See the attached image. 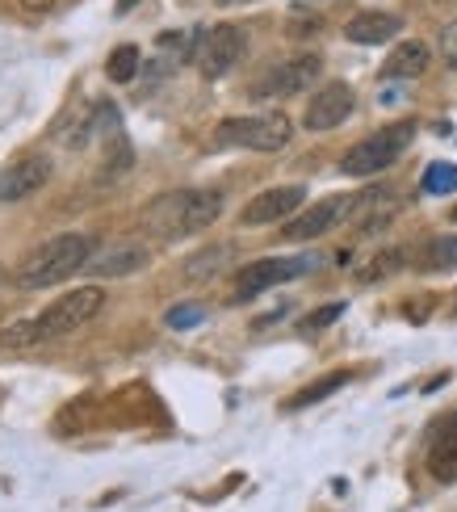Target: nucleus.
<instances>
[{"mask_svg": "<svg viewBox=\"0 0 457 512\" xmlns=\"http://www.w3.org/2000/svg\"><path fill=\"white\" fill-rule=\"evenodd\" d=\"M51 181V160L47 156H21L9 168H0V202H21L38 194Z\"/></svg>", "mask_w": 457, "mask_h": 512, "instance_id": "f8f14e48", "label": "nucleus"}, {"mask_svg": "<svg viewBox=\"0 0 457 512\" xmlns=\"http://www.w3.org/2000/svg\"><path fill=\"white\" fill-rule=\"evenodd\" d=\"M424 269H457V236H437L424 244V256H420Z\"/></svg>", "mask_w": 457, "mask_h": 512, "instance_id": "aec40b11", "label": "nucleus"}, {"mask_svg": "<svg viewBox=\"0 0 457 512\" xmlns=\"http://www.w3.org/2000/svg\"><path fill=\"white\" fill-rule=\"evenodd\" d=\"M21 9H30V13H51L55 0H21Z\"/></svg>", "mask_w": 457, "mask_h": 512, "instance_id": "a878e982", "label": "nucleus"}, {"mask_svg": "<svg viewBox=\"0 0 457 512\" xmlns=\"http://www.w3.org/2000/svg\"><path fill=\"white\" fill-rule=\"evenodd\" d=\"M302 202H307V189L302 185H277V189H265V194L252 198L244 210H239V223L265 227V223H277V219H290L294 210H302Z\"/></svg>", "mask_w": 457, "mask_h": 512, "instance_id": "9b49d317", "label": "nucleus"}, {"mask_svg": "<svg viewBox=\"0 0 457 512\" xmlns=\"http://www.w3.org/2000/svg\"><path fill=\"white\" fill-rule=\"evenodd\" d=\"M340 315H344V303H328V307H319L315 315L302 319V332H319V328H328V324H336Z\"/></svg>", "mask_w": 457, "mask_h": 512, "instance_id": "5701e85b", "label": "nucleus"}, {"mask_svg": "<svg viewBox=\"0 0 457 512\" xmlns=\"http://www.w3.org/2000/svg\"><path fill=\"white\" fill-rule=\"evenodd\" d=\"M395 265H403V256H399V252H386V256H378V261L369 265L361 277H365V282H378V277H382V273H390Z\"/></svg>", "mask_w": 457, "mask_h": 512, "instance_id": "b1692460", "label": "nucleus"}, {"mask_svg": "<svg viewBox=\"0 0 457 512\" xmlns=\"http://www.w3.org/2000/svg\"><path fill=\"white\" fill-rule=\"evenodd\" d=\"M105 311V290L101 286H76L72 294L55 298V303L42 311L38 319H26V324H13L0 336V345H42V340H59V336H72L76 328H84L89 319H97Z\"/></svg>", "mask_w": 457, "mask_h": 512, "instance_id": "f03ea898", "label": "nucleus"}, {"mask_svg": "<svg viewBox=\"0 0 457 512\" xmlns=\"http://www.w3.org/2000/svg\"><path fill=\"white\" fill-rule=\"evenodd\" d=\"M453 219H457V210H453Z\"/></svg>", "mask_w": 457, "mask_h": 512, "instance_id": "cd10ccee", "label": "nucleus"}, {"mask_svg": "<svg viewBox=\"0 0 457 512\" xmlns=\"http://www.w3.org/2000/svg\"><path fill=\"white\" fill-rule=\"evenodd\" d=\"M428 471L441 483H457V416L441 424V437L428 450Z\"/></svg>", "mask_w": 457, "mask_h": 512, "instance_id": "dca6fc26", "label": "nucleus"}, {"mask_svg": "<svg viewBox=\"0 0 457 512\" xmlns=\"http://www.w3.org/2000/svg\"><path fill=\"white\" fill-rule=\"evenodd\" d=\"M139 68H143L139 47H135V42H122V47H114L110 63H105V76H110L114 84H130V80L139 76Z\"/></svg>", "mask_w": 457, "mask_h": 512, "instance_id": "a211bd4d", "label": "nucleus"}, {"mask_svg": "<svg viewBox=\"0 0 457 512\" xmlns=\"http://www.w3.org/2000/svg\"><path fill=\"white\" fill-rule=\"evenodd\" d=\"M223 210L219 189H172V194L151 198L143 210V227L156 240H185L206 231Z\"/></svg>", "mask_w": 457, "mask_h": 512, "instance_id": "f257e3e1", "label": "nucleus"}, {"mask_svg": "<svg viewBox=\"0 0 457 512\" xmlns=\"http://www.w3.org/2000/svg\"><path fill=\"white\" fill-rule=\"evenodd\" d=\"M424 194H453L457 189V164H449V160H437V164H428L424 168Z\"/></svg>", "mask_w": 457, "mask_h": 512, "instance_id": "412c9836", "label": "nucleus"}, {"mask_svg": "<svg viewBox=\"0 0 457 512\" xmlns=\"http://www.w3.org/2000/svg\"><path fill=\"white\" fill-rule=\"evenodd\" d=\"M164 324L177 328V332L198 328V324H206V307H202V303H181V307H172V311L164 315Z\"/></svg>", "mask_w": 457, "mask_h": 512, "instance_id": "4be33fe9", "label": "nucleus"}, {"mask_svg": "<svg viewBox=\"0 0 457 512\" xmlns=\"http://www.w3.org/2000/svg\"><path fill=\"white\" fill-rule=\"evenodd\" d=\"M244 51H248V34L231 26V21H219V26L202 30L198 42H193V63H198V72L206 80H219L244 59Z\"/></svg>", "mask_w": 457, "mask_h": 512, "instance_id": "423d86ee", "label": "nucleus"}, {"mask_svg": "<svg viewBox=\"0 0 457 512\" xmlns=\"http://www.w3.org/2000/svg\"><path fill=\"white\" fill-rule=\"evenodd\" d=\"M130 5H135V0H118V9H114V13H118V17H126V13H130Z\"/></svg>", "mask_w": 457, "mask_h": 512, "instance_id": "bb28decb", "label": "nucleus"}, {"mask_svg": "<svg viewBox=\"0 0 457 512\" xmlns=\"http://www.w3.org/2000/svg\"><path fill=\"white\" fill-rule=\"evenodd\" d=\"M231 256H235L231 244H206V248H198V252H193L189 261L181 265V277H185V282H206V277L223 273V269L231 265Z\"/></svg>", "mask_w": 457, "mask_h": 512, "instance_id": "f3484780", "label": "nucleus"}, {"mask_svg": "<svg viewBox=\"0 0 457 512\" xmlns=\"http://www.w3.org/2000/svg\"><path fill=\"white\" fill-rule=\"evenodd\" d=\"M353 105H357L353 89H348V84H340V80H332V84H323V89L307 101L302 126H307V131H315V135H319V131H336L340 122H348Z\"/></svg>", "mask_w": 457, "mask_h": 512, "instance_id": "9d476101", "label": "nucleus"}, {"mask_svg": "<svg viewBox=\"0 0 457 512\" xmlns=\"http://www.w3.org/2000/svg\"><path fill=\"white\" fill-rule=\"evenodd\" d=\"M428 59H432L428 42L407 38V42H399V47L386 55V63H382V80H390V84H399V80H416V76H424V72H428Z\"/></svg>", "mask_w": 457, "mask_h": 512, "instance_id": "2eb2a0df", "label": "nucleus"}, {"mask_svg": "<svg viewBox=\"0 0 457 512\" xmlns=\"http://www.w3.org/2000/svg\"><path fill=\"white\" fill-rule=\"evenodd\" d=\"M147 265H151V252L143 244L122 240V244H105L101 252H93V261L84 265V273L105 277V282H110V277H130V273H139Z\"/></svg>", "mask_w": 457, "mask_h": 512, "instance_id": "ddd939ff", "label": "nucleus"}, {"mask_svg": "<svg viewBox=\"0 0 457 512\" xmlns=\"http://www.w3.org/2000/svg\"><path fill=\"white\" fill-rule=\"evenodd\" d=\"M93 261V240L80 236V231H68V236H55L42 244L26 265L17 269V286L21 290H47L76 277L84 265Z\"/></svg>", "mask_w": 457, "mask_h": 512, "instance_id": "7ed1b4c3", "label": "nucleus"}, {"mask_svg": "<svg viewBox=\"0 0 457 512\" xmlns=\"http://www.w3.org/2000/svg\"><path fill=\"white\" fill-rule=\"evenodd\" d=\"M399 30H403V17H395V13H378V9H365V13H357V17L344 26V38H348V42H357V47H382V42H390Z\"/></svg>", "mask_w": 457, "mask_h": 512, "instance_id": "4468645a", "label": "nucleus"}, {"mask_svg": "<svg viewBox=\"0 0 457 512\" xmlns=\"http://www.w3.org/2000/svg\"><path fill=\"white\" fill-rule=\"evenodd\" d=\"M441 55H445V63L457 72V21L453 26H445V34H441Z\"/></svg>", "mask_w": 457, "mask_h": 512, "instance_id": "393cba45", "label": "nucleus"}, {"mask_svg": "<svg viewBox=\"0 0 457 512\" xmlns=\"http://www.w3.org/2000/svg\"><path fill=\"white\" fill-rule=\"evenodd\" d=\"M411 139H416V122H390L382 131L365 135L361 143L348 147L340 156V173L344 177H378L407 152Z\"/></svg>", "mask_w": 457, "mask_h": 512, "instance_id": "20e7f679", "label": "nucleus"}, {"mask_svg": "<svg viewBox=\"0 0 457 512\" xmlns=\"http://www.w3.org/2000/svg\"><path fill=\"white\" fill-rule=\"evenodd\" d=\"M315 265L319 261L311 252L307 256H265V261H252L235 277V298L239 303H248V298H256V294H265L273 286H286V282H294V277L311 273Z\"/></svg>", "mask_w": 457, "mask_h": 512, "instance_id": "0eeeda50", "label": "nucleus"}, {"mask_svg": "<svg viewBox=\"0 0 457 512\" xmlns=\"http://www.w3.org/2000/svg\"><path fill=\"white\" fill-rule=\"evenodd\" d=\"M348 382V374H328V378H319V382H311V387H302L298 395H290L286 399V412H298V408H311V403H319V399H328L332 391H340Z\"/></svg>", "mask_w": 457, "mask_h": 512, "instance_id": "6ab92c4d", "label": "nucleus"}, {"mask_svg": "<svg viewBox=\"0 0 457 512\" xmlns=\"http://www.w3.org/2000/svg\"><path fill=\"white\" fill-rule=\"evenodd\" d=\"M319 72H323V63H319V55H294V59H286V63H273L269 72H260V80L252 84V97H273V101H281V97H294V93H307L311 84L319 80Z\"/></svg>", "mask_w": 457, "mask_h": 512, "instance_id": "1a4fd4ad", "label": "nucleus"}, {"mask_svg": "<svg viewBox=\"0 0 457 512\" xmlns=\"http://www.w3.org/2000/svg\"><path fill=\"white\" fill-rule=\"evenodd\" d=\"M365 202V194H332V198H323L315 202L311 210H298V215L281 227V236H286L290 244H302V240H319V236H328V231L336 223H344L353 210Z\"/></svg>", "mask_w": 457, "mask_h": 512, "instance_id": "6e6552de", "label": "nucleus"}, {"mask_svg": "<svg viewBox=\"0 0 457 512\" xmlns=\"http://www.w3.org/2000/svg\"><path fill=\"white\" fill-rule=\"evenodd\" d=\"M290 118L281 110L248 114V118H223L214 126V147H248V152H281L290 143Z\"/></svg>", "mask_w": 457, "mask_h": 512, "instance_id": "39448f33", "label": "nucleus"}]
</instances>
